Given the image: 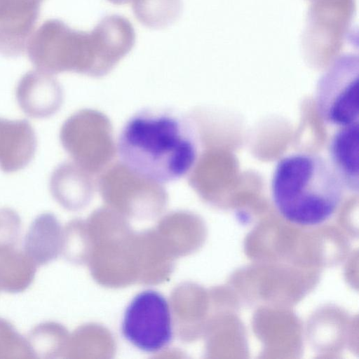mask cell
Instances as JSON below:
<instances>
[{
    "mask_svg": "<svg viewBox=\"0 0 359 359\" xmlns=\"http://www.w3.org/2000/svg\"><path fill=\"white\" fill-rule=\"evenodd\" d=\"M116 149L129 170L163 184L189 175L198 159L201 141L190 114L148 109L126 122Z\"/></svg>",
    "mask_w": 359,
    "mask_h": 359,
    "instance_id": "6da1fadb",
    "label": "cell"
},
{
    "mask_svg": "<svg viewBox=\"0 0 359 359\" xmlns=\"http://www.w3.org/2000/svg\"><path fill=\"white\" fill-rule=\"evenodd\" d=\"M344 191L328 160L314 153L285 156L271 177V198L276 210L300 226H316L331 219L341 206Z\"/></svg>",
    "mask_w": 359,
    "mask_h": 359,
    "instance_id": "7a4b0ae2",
    "label": "cell"
},
{
    "mask_svg": "<svg viewBox=\"0 0 359 359\" xmlns=\"http://www.w3.org/2000/svg\"><path fill=\"white\" fill-rule=\"evenodd\" d=\"M27 46L28 57L38 70L97 76L90 32L72 29L59 19H49L30 37Z\"/></svg>",
    "mask_w": 359,
    "mask_h": 359,
    "instance_id": "3957f363",
    "label": "cell"
},
{
    "mask_svg": "<svg viewBox=\"0 0 359 359\" xmlns=\"http://www.w3.org/2000/svg\"><path fill=\"white\" fill-rule=\"evenodd\" d=\"M315 104L327 124L344 126L359 120V58L353 53L336 57L318 81Z\"/></svg>",
    "mask_w": 359,
    "mask_h": 359,
    "instance_id": "277c9868",
    "label": "cell"
},
{
    "mask_svg": "<svg viewBox=\"0 0 359 359\" xmlns=\"http://www.w3.org/2000/svg\"><path fill=\"white\" fill-rule=\"evenodd\" d=\"M60 139L72 161L93 176L111 164L116 153L110 122L97 111L83 109L69 117Z\"/></svg>",
    "mask_w": 359,
    "mask_h": 359,
    "instance_id": "5b68a950",
    "label": "cell"
},
{
    "mask_svg": "<svg viewBox=\"0 0 359 359\" xmlns=\"http://www.w3.org/2000/svg\"><path fill=\"white\" fill-rule=\"evenodd\" d=\"M121 332L144 352L154 353L166 348L172 339L173 327L165 297L152 289L136 294L125 310Z\"/></svg>",
    "mask_w": 359,
    "mask_h": 359,
    "instance_id": "8992f818",
    "label": "cell"
},
{
    "mask_svg": "<svg viewBox=\"0 0 359 359\" xmlns=\"http://www.w3.org/2000/svg\"><path fill=\"white\" fill-rule=\"evenodd\" d=\"M43 0H0V54L22 55L39 19Z\"/></svg>",
    "mask_w": 359,
    "mask_h": 359,
    "instance_id": "52a82bcc",
    "label": "cell"
},
{
    "mask_svg": "<svg viewBox=\"0 0 359 359\" xmlns=\"http://www.w3.org/2000/svg\"><path fill=\"white\" fill-rule=\"evenodd\" d=\"M16 98L27 116L45 118L55 114L61 107L63 91L58 81L50 74L32 70L20 79Z\"/></svg>",
    "mask_w": 359,
    "mask_h": 359,
    "instance_id": "ba28073f",
    "label": "cell"
},
{
    "mask_svg": "<svg viewBox=\"0 0 359 359\" xmlns=\"http://www.w3.org/2000/svg\"><path fill=\"white\" fill-rule=\"evenodd\" d=\"M328 161L345 191L359 190V123L338 127L328 143Z\"/></svg>",
    "mask_w": 359,
    "mask_h": 359,
    "instance_id": "9c48e42d",
    "label": "cell"
},
{
    "mask_svg": "<svg viewBox=\"0 0 359 359\" xmlns=\"http://www.w3.org/2000/svg\"><path fill=\"white\" fill-rule=\"evenodd\" d=\"M37 147L36 135L25 119L0 118V169L14 172L25 168L32 160Z\"/></svg>",
    "mask_w": 359,
    "mask_h": 359,
    "instance_id": "30bf717a",
    "label": "cell"
},
{
    "mask_svg": "<svg viewBox=\"0 0 359 359\" xmlns=\"http://www.w3.org/2000/svg\"><path fill=\"white\" fill-rule=\"evenodd\" d=\"M64 231L57 217L50 212L38 215L31 224L24 240V251L38 266L55 259L62 251Z\"/></svg>",
    "mask_w": 359,
    "mask_h": 359,
    "instance_id": "8fae6325",
    "label": "cell"
},
{
    "mask_svg": "<svg viewBox=\"0 0 359 359\" xmlns=\"http://www.w3.org/2000/svg\"><path fill=\"white\" fill-rule=\"evenodd\" d=\"M95 183L93 175L74 161H65L53 170L50 180V190L57 203L64 208L73 210L88 198Z\"/></svg>",
    "mask_w": 359,
    "mask_h": 359,
    "instance_id": "7c38bea8",
    "label": "cell"
},
{
    "mask_svg": "<svg viewBox=\"0 0 359 359\" xmlns=\"http://www.w3.org/2000/svg\"><path fill=\"white\" fill-rule=\"evenodd\" d=\"M37 266L17 247L0 248V290L18 293L32 283Z\"/></svg>",
    "mask_w": 359,
    "mask_h": 359,
    "instance_id": "4fadbf2b",
    "label": "cell"
},
{
    "mask_svg": "<svg viewBox=\"0 0 359 359\" xmlns=\"http://www.w3.org/2000/svg\"><path fill=\"white\" fill-rule=\"evenodd\" d=\"M135 18L144 26L163 29L175 22L182 10V0H134Z\"/></svg>",
    "mask_w": 359,
    "mask_h": 359,
    "instance_id": "5bb4252c",
    "label": "cell"
},
{
    "mask_svg": "<svg viewBox=\"0 0 359 359\" xmlns=\"http://www.w3.org/2000/svg\"><path fill=\"white\" fill-rule=\"evenodd\" d=\"M65 331L53 322L40 323L33 327L27 337L34 358H54L60 353Z\"/></svg>",
    "mask_w": 359,
    "mask_h": 359,
    "instance_id": "9a60e30c",
    "label": "cell"
},
{
    "mask_svg": "<svg viewBox=\"0 0 359 359\" xmlns=\"http://www.w3.org/2000/svg\"><path fill=\"white\" fill-rule=\"evenodd\" d=\"M27 338L8 320L0 318V359L33 358Z\"/></svg>",
    "mask_w": 359,
    "mask_h": 359,
    "instance_id": "2e32d148",
    "label": "cell"
},
{
    "mask_svg": "<svg viewBox=\"0 0 359 359\" xmlns=\"http://www.w3.org/2000/svg\"><path fill=\"white\" fill-rule=\"evenodd\" d=\"M21 219L8 208H0V247H15L20 238Z\"/></svg>",
    "mask_w": 359,
    "mask_h": 359,
    "instance_id": "e0dca14e",
    "label": "cell"
},
{
    "mask_svg": "<svg viewBox=\"0 0 359 359\" xmlns=\"http://www.w3.org/2000/svg\"><path fill=\"white\" fill-rule=\"evenodd\" d=\"M110 3L116 5H122L130 3L132 0H107Z\"/></svg>",
    "mask_w": 359,
    "mask_h": 359,
    "instance_id": "ac0fdd59",
    "label": "cell"
}]
</instances>
